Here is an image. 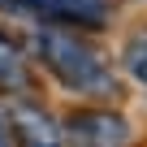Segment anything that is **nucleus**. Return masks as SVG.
Wrapping results in <instances>:
<instances>
[{"label":"nucleus","mask_w":147,"mask_h":147,"mask_svg":"<svg viewBox=\"0 0 147 147\" xmlns=\"http://www.w3.org/2000/svg\"><path fill=\"white\" fill-rule=\"evenodd\" d=\"M5 9L26 13L35 22L69 26V30H104L113 22L117 0H0Z\"/></svg>","instance_id":"2"},{"label":"nucleus","mask_w":147,"mask_h":147,"mask_svg":"<svg viewBox=\"0 0 147 147\" xmlns=\"http://www.w3.org/2000/svg\"><path fill=\"white\" fill-rule=\"evenodd\" d=\"M30 48H35V61L52 74V78L69 91V95H82V100H117L121 95V78L117 69L108 65V56L82 39L78 30L69 26H52V22H35L30 30Z\"/></svg>","instance_id":"1"},{"label":"nucleus","mask_w":147,"mask_h":147,"mask_svg":"<svg viewBox=\"0 0 147 147\" xmlns=\"http://www.w3.org/2000/svg\"><path fill=\"white\" fill-rule=\"evenodd\" d=\"M65 147H130V121L113 108H74L65 117Z\"/></svg>","instance_id":"3"},{"label":"nucleus","mask_w":147,"mask_h":147,"mask_svg":"<svg viewBox=\"0 0 147 147\" xmlns=\"http://www.w3.org/2000/svg\"><path fill=\"white\" fill-rule=\"evenodd\" d=\"M9 143L13 147H65L61 125L52 121V113L35 100V95H9Z\"/></svg>","instance_id":"4"},{"label":"nucleus","mask_w":147,"mask_h":147,"mask_svg":"<svg viewBox=\"0 0 147 147\" xmlns=\"http://www.w3.org/2000/svg\"><path fill=\"white\" fill-rule=\"evenodd\" d=\"M0 91L5 95H35V69L22 43L0 26Z\"/></svg>","instance_id":"5"},{"label":"nucleus","mask_w":147,"mask_h":147,"mask_svg":"<svg viewBox=\"0 0 147 147\" xmlns=\"http://www.w3.org/2000/svg\"><path fill=\"white\" fill-rule=\"evenodd\" d=\"M121 69L138 87H147V30H134L125 43H121Z\"/></svg>","instance_id":"6"},{"label":"nucleus","mask_w":147,"mask_h":147,"mask_svg":"<svg viewBox=\"0 0 147 147\" xmlns=\"http://www.w3.org/2000/svg\"><path fill=\"white\" fill-rule=\"evenodd\" d=\"M0 147H9V130H5V117H0Z\"/></svg>","instance_id":"7"}]
</instances>
